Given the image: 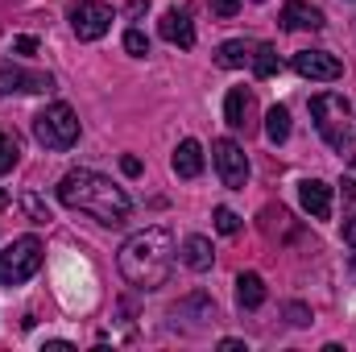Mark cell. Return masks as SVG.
<instances>
[{
    "instance_id": "1",
    "label": "cell",
    "mask_w": 356,
    "mask_h": 352,
    "mask_svg": "<svg viewBox=\"0 0 356 352\" xmlns=\"http://www.w3.org/2000/svg\"><path fill=\"white\" fill-rule=\"evenodd\" d=\"M175 237L170 228H141L133 232L120 253H116V265H120V278L137 290H162L175 273Z\"/></svg>"
},
{
    "instance_id": "2",
    "label": "cell",
    "mask_w": 356,
    "mask_h": 352,
    "mask_svg": "<svg viewBox=\"0 0 356 352\" xmlns=\"http://www.w3.org/2000/svg\"><path fill=\"white\" fill-rule=\"evenodd\" d=\"M58 203L71 211H83L99 224H124L133 211V199L124 195V186H116L112 178L95 170H67L58 178Z\"/></svg>"
},
{
    "instance_id": "3",
    "label": "cell",
    "mask_w": 356,
    "mask_h": 352,
    "mask_svg": "<svg viewBox=\"0 0 356 352\" xmlns=\"http://www.w3.org/2000/svg\"><path fill=\"white\" fill-rule=\"evenodd\" d=\"M311 120H315V129H319V137L332 145V150H353L356 141V116H353V104L344 99V95H336V91H319L315 99H311Z\"/></svg>"
},
{
    "instance_id": "4",
    "label": "cell",
    "mask_w": 356,
    "mask_h": 352,
    "mask_svg": "<svg viewBox=\"0 0 356 352\" xmlns=\"http://www.w3.org/2000/svg\"><path fill=\"white\" fill-rule=\"evenodd\" d=\"M33 137L46 150H71L79 141V116L71 104H50L33 116Z\"/></svg>"
},
{
    "instance_id": "5",
    "label": "cell",
    "mask_w": 356,
    "mask_h": 352,
    "mask_svg": "<svg viewBox=\"0 0 356 352\" xmlns=\"http://www.w3.org/2000/svg\"><path fill=\"white\" fill-rule=\"evenodd\" d=\"M42 269V241L38 237H17L0 249V286H21Z\"/></svg>"
},
{
    "instance_id": "6",
    "label": "cell",
    "mask_w": 356,
    "mask_h": 352,
    "mask_svg": "<svg viewBox=\"0 0 356 352\" xmlns=\"http://www.w3.org/2000/svg\"><path fill=\"white\" fill-rule=\"evenodd\" d=\"M211 162H216L220 182H224L228 191H245V182H249V158H245V150H241L232 137H220V141L211 145Z\"/></svg>"
},
{
    "instance_id": "7",
    "label": "cell",
    "mask_w": 356,
    "mask_h": 352,
    "mask_svg": "<svg viewBox=\"0 0 356 352\" xmlns=\"http://www.w3.org/2000/svg\"><path fill=\"white\" fill-rule=\"evenodd\" d=\"M112 21H116L112 8L99 4V0H75L71 4V29H75L79 42H99L112 29Z\"/></svg>"
},
{
    "instance_id": "8",
    "label": "cell",
    "mask_w": 356,
    "mask_h": 352,
    "mask_svg": "<svg viewBox=\"0 0 356 352\" xmlns=\"http://www.w3.org/2000/svg\"><path fill=\"white\" fill-rule=\"evenodd\" d=\"M290 67H294L302 79H315V83H336V79L344 75V63H340L336 54H327V50H298V54L290 58Z\"/></svg>"
},
{
    "instance_id": "9",
    "label": "cell",
    "mask_w": 356,
    "mask_h": 352,
    "mask_svg": "<svg viewBox=\"0 0 356 352\" xmlns=\"http://www.w3.org/2000/svg\"><path fill=\"white\" fill-rule=\"evenodd\" d=\"M13 91H25V95L54 91V75H46V71H25V67H17V63H4V67H0V95H13Z\"/></svg>"
},
{
    "instance_id": "10",
    "label": "cell",
    "mask_w": 356,
    "mask_h": 352,
    "mask_svg": "<svg viewBox=\"0 0 356 352\" xmlns=\"http://www.w3.org/2000/svg\"><path fill=\"white\" fill-rule=\"evenodd\" d=\"M298 199H302V211L311 220H332V186L323 178H307L298 182Z\"/></svg>"
},
{
    "instance_id": "11",
    "label": "cell",
    "mask_w": 356,
    "mask_h": 352,
    "mask_svg": "<svg viewBox=\"0 0 356 352\" xmlns=\"http://www.w3.org/2000/svg\"><path fill=\"white\" fill-rule=\"evenodd\" d=\"M253 112H257V95H253V88H232L228 91V99H224V120H228L232 129H245V133H249Z\"/></svg>"
},
{
    "instance_id": "12",
    "label": "cell",
    "mask_w": 356,
    "mask_h": 352,
    "mask_svg": "<svg viewBox=\"0 0 356 352\" xmlns=\"http://www.w3.org/2000/svg\"><path fill=\"white\" fill-rule=\"evenodd\" d=\"M158 33H162L170 46H182V50H191V46H195V25H191V17H186L182 8H166V13H162Z\"/></svg>"
},
{
    "instance_id": "13",
    "label": "cell",
    "mask_w": 356,
    "mask_h": 352,
    "mask_svg": "<svg viewBox=\"0 0 356 352\" xmlns=\"http://www.w3.org/2000/svg\"><path fill=\"white\" fill-rule=\"evenodd\" d=\"M282 25L286 29H323V13L315 8V4H307V0H286L282 4Z\"/></svg>"
},
{
    "instance_id": "14",
    "label": "cell",
    "mask_w": 356,
    "mask_h": 352,
    "mask_svg": "<svg viewBox=\"0 0 356 352\" xmlns=\"http://www.w3.org/2000/svg\"><path fill=\"white\" fill-rule=\"evenodd\" d=\"M170 166H175L178 178H199L203 175V150H199V141H178L175 158H170Z\"/></svg>"
},
{
    "instance_id": "15",
    "label": "cell",
    "mask_w": 356,
    "mask_h": 352,
    "mask_svg": "<svg viewBox=\"0 0 356 352\" xmlns=\"http://www.w3.org/2000/svg\"><path fill=\"white\" fill-rule=\"evenodd\" d=\"M211 262H216V249H211L207 237H186V241H182V265H186V269L207 273Z\"/></svg>"
},
{
    "instance_id": "16",
    "label": "cell",
    "mask_w": 356,
    "mask_h": 352,
    "mask_svg": "<svg viewBox=\"0 0 356 352\" xmlns=\"http://www.w3.org/2000/svg\"><path fill=\"white\" fill-rule=\"evenodd\" d=\"M236 298H241V307H245V311H257V307L266 303V278H261V273H253V269H249V273H241V278H236Z\"/></svg>"
},
{
    "instance_id": "17",
    "label": "cell",
    "mask_w": 356,
    "mask_h": 352,
    "mask_svg": "<svg viewBox=\"0 0 356 352\" xmlns=\"http://www.w3.org/2000/svg\"><path fill=\"white\" fill-rule=\"evenodd\" d=\"M253 58V42H245V38H232V42H224L220 50H216V63L224 67V71H236V67H245Z\"/></svg>"
},
{
    "instance_id": "18",
    "label": "cell",
    "mask_w": 356,
    "mask_h": 352,
    "mask_svg": "<svg viewBox=\"0 0 356 352\" xmlns=\"http://www.w3.org/2000/svg\"><path fill=\"white\" fill-rule=\"evenodd\" d=\"M249 63H253V75H257V79H273V75L282 71L277 46H269V42H257V46H253V58H249Z\"/></svg>"
},
{
    "instance_id": "19",
    "label": "cell",
    "mask_w": 356,
    "mask_h": 352,
    "mask_svg": "<svg viewBox=\"0 0 356 352\" xmlns=\"http://www.w3.org/2000/svg\"><path fill=\"white\" fill-rule=\"evenodd\" d=\"M266 137L273 141V145H282L286 137H290V112L282 108V104H273L266 112Z\"/></svg>"
},
{
    "instance_id": "20",
    "label": "cell",
    "mask_w": 356,
    "mask_h": 352,
    "mask_svg": "<svg viewBox=\"0 0 356 352\" xmlns=\"http://www.w3.org/2000/svg\"><path fill=\"white\" fill-rule=\"evenodd\" d=\"M17 162H21V137L0 129V175H8Z\"/></svg>"
},
{
    "instance_id": "21",
    "label": "cell",
    "mask_w": 356,
    "mask_h": 352,
    "mask_svg": "<svg viewBox=\"0 0 356 352\" xmlns=\"http://www.w3.org/2000/svg\"><path fill=\"white\" fill-rule=\"evenodd\" d=\"M21 207H25V216H29L33 224H42V228H46V224L54 220V216H50V207H46V203H42V199H38L33 191H25V195H21Z\"/></svg>"
},
{
    "instance_id": "22",
    "label": "cell",
    "mask_w": 356,
    "mask_h": 352,
    "mask_svg": "<svg viewBox=\"0 0 356 352\" xmlns=\"http://www.w3.org/2000/svg\"><path fill=\"white\" fill-rule=\"evenodd\" d=\"M216 232L236 237V232H241V216H236L232 207H216Z\"/></svg>"
},
{
    "instance_id": "23",
    "label": "cell",
    "mask_w": 356,
    "mask_h": 352,
    "mask_svg": "<svg viewBox=\"0 0 356 352\" xmlns=\"http://www.w3.org/2000/svg\"><path fill=\"white\" fill-rule=\"evenodd\" d=\"M124 50H129L133 58H145V54H149V38H145L141 29H129V33H124Z\"/></svg>"
},
{
    "instance_id": "24",
    "label": "cell",
    "mask_w": 356,
    "mask_h": 352,
    "mask_svg": "<svg viewBox=\"0 0 356 352\" xmlns=\"http://www.w3.org/2000/svg\"><path fill=\"white\" fill-rule=\"evenodd\" d=\"M207 4H211V13L224 17V21H232V17L241 13V0H207Z\"/></svg>"
},
{
    "instance_id": "25",
    "label": "cell",
    "mask_w": 356,
    "mask_h": 352,
    "mask_svg": "<svg viewBox=\"0 0 356 352\" xmlns=\"http://www.w3.org/2000/svg\"><path fill=\"white\" fill-rule=\"evenodd\" d=\"M344 241L356 249V199H348V216H344Z\"/></svg>"
},
{
    "instance_id": "26",
    "label": "cell",
    "mask_w": 356,
    "mask_h": 352,
    "mask_svg": "<svg viewBox=\"0 0 356 352\" xmlns=\"http://www.w3.org/2000/svg\"><path fill=\"white\" fill-rule=\"evenodd\" d=\"M290 323H294V328H307V323H311V311L294 303V307H290Z\"/></svg>"
},
{
    "instance_id": "27",
    "label": "cell",
    "mask_w": 356,
    "mask_h": 352,
    "mask_svg": "<svg viewBox=\"0 0 356 352\" xmlns=\"http://www.w3.org/2000/svg\"><path fill=\"white\" fill-rule=\"evenodd\" d=\"M120 170H124L129 178H137V175H141V162H137V158L129 154V158H120Z\"/></svg>"
},
{
    "instance_id": "28",
    "label": "cell",
    "mask_w": 356,
    "mask_h": 352,
    "mask_svg": "<svg viewBox=\"0 0 356 352\" xmlns=\"http://www.w3.org/2000/svg\"><path fill=\"white\" fill-rule=\"evenodd\" d=\"M33 50H38L33 38H17V54H33Z\"/></svg>"
},
{
    "instance_id": "29",
    "label": "cell",
    "mask_w": 356,
    "mask_h": 352,
    "mask_svg": "<svg viewBox=\"0 0 356 352\" xmlns=\"http://www.w3.org/2000/svg\"><path fill=\"white\" fill-rule=\"evenodd\" d=\"M220 349L224 352H245V344H241V340H220Z\"/></svg>"
},
{
    "instance_id": "30",
    "label": "cell",
    "mask_w": 356,
    "mask_h": 352,
    "mask_svg": "<svg viewBox=\"0 0 356 352\" xmlns=\"http://www.w3.org/2000/svg\"><path fill=\"white\" fill-rule=\"evenodd\" d=\"M8 203H13V195H8V191H0V211H4Z\"/></svg>"
},
{
    "instance_id": "31",
    "label": "cell",
    "mask_w": 356,
    "mask_h": 352,
    "mask_svg": "<svg viewBox=\"0 0 356 352\" xmlns=\"http://www.w3.org/2000/svg\"><path fill=\"white\" fill-rule=\"evenodd\" d=\"M257 4H261V0H257Z\"/></svg>"
}]
</instances>
